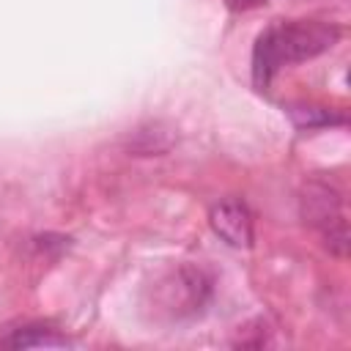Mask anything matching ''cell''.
Instances as JSON below:
<instances>
[{
    "mask_svg": "<svg viewBox=\"0 0 351 351\" xmlns=\"http://www.w3.org/2000/svg\"><path fill=\"white\" fill-rule=\"evenodd\" d=\"M211 230L230 247H252V214L241 200H219L208 211Z\"/></svg>",
    "mask_w": 351,
    "mask_h": 351,
    "instance_id": "cell-3",
    "label": "cell"
},
{
    "mask_svg": "<svg viewBox=\"0 0 351 351\" xmlns=\"http://www.w3.org/2000/svg\"><path fill=\"white\" fill-rule=\"evenodd\" d=\"M211 277L203 269L181 266L159 282V304L170 318H192L211 302Z\"/></svg>",
    "mask_w": 351,
    "mask_h": 351,
    "instance_id": "cell-2",
    "label": "cell"
},
{
    "mask_svg": "<svg viewBox=\"0 0 351 351\" xmlns=\"http://www.w3.org/2000/svg\"><path fill=\"white\" fill-rule=\"evenodd\" d=\"M288 112H291L293 123L302 126V129H304V126L313 129V126H326V123H343V121H346L343 112H332V110H326V107H307V104H299V107H291Z\"/></svg>",
    "mask_w": 351,
    "mask_h": 351,
    "instance_id": "cell-7",
    "label": "cell"
},
{
    "mask_svg": "<svg viewBox=\"0 0 351 351\" xmlns=\"http://www.w3.org/2000/svg\"><path fill=\"white\" fill-rule=\"evenodd\" d=\"M173 143H176L173 129L154 121V123H143L134 132H129L123 145L132 156H162L173 148Z\"/></svg>",
    "mask_w": 351,
    "mask_h": 351,
    "instance_id": "cell-5",
    "label": "cell"
},
{
    "mask_svg": "<svg viewBox=\"0 0 351 351\" xmlns=\"http://www.w3.org/2000/svg\"><path fill=\"white\" fill-rule=\"evenodd\" d=\"M321 236H324V244H326L329 252H335V255H340V258L348 255V230H346V219L332 222L329 228L321 230Z\"/></svg>",
    "mask_w": 351,
    "mask_h": 351,
    "instance_id": "cell-8",
    "label": "cell"
},
{
    "mask_svg": "<svg viewBox=\"0 0 351 351\" xmlns=\"http://www.w3.org/2000/svg\"><path fill=\"white\" fill-rule=\"evenodd\" d=\"M302 219L318 230L329 228L332 222L343 219V203L335 186L313 181L302 192Z\"/></svg>",
    "mask_w": 351,
    "mask_h": 351,
    "instance_id": "cell-4",
    "label": "cell"
},
{
    "mask_svg": "<svg viewBox=\"0 0 351 351\" xmlns=\"http://www.w3.org/2000/svg\"><path fill=\"white\" fill-rule=\"evenodd\" d=\"M340 38V27L329 22L315 19H293V22H277L266 27L252 47V82L255 88L266 90L285 63L310 60Z\"/></svg>",
    "mask_w": 351,
    "mask_h": 351,
    "instance_id": "cell-1",
    "label": "cell"
},
{
    "mask_svg": "<svg viewBox=\"0 0 351 351\" xmlns=\"http://www.w3.org/2000/svg\"><path fill=\"white\" fill-rule=\"evenodd\" d=\"M0 343L8 348H66L71 346L66 335H58L52 326H44V324H19L8 329L0 337Z\"/></svg>",
    "mask_w": 351,
    "mask_h": 351,
    "instance_id": "cell-6",
    "label": "cell"
},
{
    "mask_svg": "<svg viewBox=\"0 0 351 351\" xmlns=\"http://www.w3.org/2000/svg\"><path fill=\"white\" fill-rule=\"evenodd\" d=\"M222 3H225L230 11H236V14H239V11H252V8H261V5H266L269 0H222Z\"/></svg>",
    "mask_w": 351,
    "mask_h": 351,
    "instance_id": "cell-9",
    "label": "cell"
}]
</instances>
